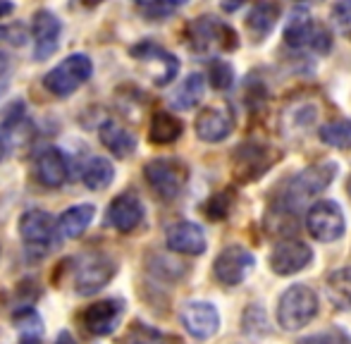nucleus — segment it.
<instances>
[{"mask_svg": "<svg viewBox=\"0 0 351 344\" xmlns=\"http://www.w3.org/2000/svg\"><path fill=\"white\" fill-rule=\"evenodd\" d=\"M204 93H206L204 75H196L194 72V75H189L180 86H177L175 96H172V106H175L177 110H191V108H196L201 103Z\"/></svg>", "mask_w": 351, "mask_h": 344, "instance_id": "25", "label": "nucleus"}, {"mask_svg": "<svg viewBox=\"0 0 351 344\" xmlns=\"http://www.w3.org/2000/svg\"><path fill=\"white\" fill-rule=\"evenodd\" d=\"M282 120H285V132H289V136H291V132H306L318 120V108L311 101H299L287 108Z\"/></svg>", "mask_w": 351, "mask_h": 344, "instance_id": "26", "label": "nucleus"}, {"mask_svg": "<svg viewBox=\"0 0 351 344\" xmlns=\"http://www.w3.org/2000/svg\"><path fill=\"white\" fill-rule=\"evenodd\" d=\"M230 206H232V199H230V194H215V196H210L208 199V204L204 206V210H206V215H208L210 220H222L227 213H230Z\"/></svg>", "mask_w": 351, "mask_h": 344, "instance_id": "34", "label": "nucleus"}, {"mask_svg": "<svg viewBox=\"0 0 351 344\" xmlns=\"http://www.w3.org/2000/svg\"><path fill=\"white\" fill-rule=\"evenodd\" d=\"M182 323L196 340H208L220 330V313L210 302H189L182 308Z\"/></svg>", "mask_w": 351, "mask_h": 344, "instance_id": "15", "label": "nucleus"}, {"mask_svg": "<svg viewBox=\"0 0 351 344\" xmlns=\"http://www.w3.org/2000/svg\"><path fill=\"white\" fill-rule=\"evenodd\" d=\"M125 344H182V340L167 335V332H160L151 325H143V323H134L130 328L125 337Z\"/></svg>", "mask_w": 351, "mask_h": 344, "instance_id": "30", "label": "nucleus"}, {"mask_svg": "<svg viewBox=\"0 0 351 344\" xmlns=\"http://www.w3.org/2000/svg\"><path fill=\"white\" fill-rule=\"evenodd\" d=\"M130 53H132V58H136L139 62L160 67V75H158V79L153 82L156 86H167L177 77V72H180V60H177L172 53H167L165 48L158 46V43H153V41L136 43V46L130 48Z\"/></svg>", "mask_w": 351, "mask_h": 344, "instance_id": "17", "label": "nucleus"}, {"mask_svg": "<svg viewBox=\"0 0 351 344\" xmlns=\"http://www.w3.org/2000/svg\"><path fill=\"white\" fill-rule=\"evenodd\" d=\"M84 184L91 191H103L115 180V168L108 158H91L84 168Z\"/></svg>", "mask_w": 351, "mask_h": 344, "instance_id": "28", "label": "nucleus"}, {"mask_svg": "<svg viewBox=\"0 0 351 344\" xmlns=\"http://www.w3.org/2000/svg\"><path fill=\"white\" fill-rule=\"evenodd\" d=\"M311 48H315L318 53H328L330 48H332V38H330V34L325 32V29H318L313 36V43H311Z\"/></svg>", "mask_w": 351, "mask_h": 344, "instance_id": "38", "label": "nucleus"}, {"mask_svg": "<svg viewBox=\"0 0 351 344\" xmlns=\"http://www.w3.org/2000/svg\"><path fill=\"white\" fill-rule=\"evenodd\" d=\"M318 313V294L306 284H291L280 297L278 323L285 330H301Z\"/></svg>", "mask_w": 351, "mask_h": 344, "instance_id": "4", "label": "nucleus"}, {"mask_svg": "<svg viewBox=\"0 0 351 344\" xmlns=\"http://www.w3.org/2000/svg\"><path fill=\"white\" fill-rule=\"evenodd\" d=\"M184 132V125L177 115L165 110H158L156 115L151 117V127H148V136H151L153 144H172L177 141Z\"/></svg>", "mask_w": 351, "mask_h": 344, "instance_id": "23", "label": "nucleus"}, {"mask_svg": "<svg viewBox=\"0 0 351 344\" xmlns=\"http://www.w3.org/2000/svg\"><path fill=\"white\" fill-rule=\"evenodd\" d=\"M186 41L189 48L201 56H213V53H230L239 46L237 32L227 22L215 17H199L186 27Z\"/></svg>", "mask_w": 351, "mask_h": 344, "instance_id": "2", "label": "nucleus"}, {"mask_svg": "<svg viewBox=\"0 0 351 344\" xmlns=\"http://www.w3.org/2000/svg\"><path fill=\"white\" fill-rule=\"evenodd\" d=\"M315 22L311 17V12L306 8H296L291 12L289 22L285 27V41L289 43L291 48H304V46H311L313 43V36H315Z\"/></svg>", "mask_w": 351, "mask_h": 344, "instance_id": "20", "label": "nucleus"}, {"mask_svg": "<svg viewBox=\"0 0 351 344\" xmlns=\"http://www.w3.org/2000/svg\"><path fill=\"white\" fill-rule=\"evenodd\" d=\"M254 265H256L254 254L246 251L244 247H227L222 249V254L213 263V273H215V280L220 284L234 287V284L244 282L249 278Z\"/></svg>", "mask_w": 351, "mask_h": 344, "instance_id": "9", "label": "nucleus"}, {"mask_svg": "<svg viewBox=\"0 0 351 344\" xmlns=\"http://www.w3.org/2000/svg\"><path fill=\"white\" fill-rule=\"evenodd\" d=\"M332 24L342 36L351 38V0H339L332 8Z\"/></svg>", "mask_w": 351, "mask_h": 344, "instance_id": "33", "label": "nucleus"}, {"mask_svg": "<svg viewBox=\"0 0 351 344\" xmlns=\"http://www.w3.org/2000/svg\"><path fill=\"white\" fill-rule=\"evenodd\" d=\"M34 175H36L38 184L46 186V189H60L70 177L67 156L58 146L41 149L36 153V160H34Z\"/></svg>", "mask_w": 351, "mask_h": 344, "instance_id": "11", "label": "nucleus"}, {"mask_svg": "<svg viewBox=\"0 0 351 344\" xmlns=\"http://www.w3.org/2000/svg\"><path fill=\"white\" fill-rule=\"evenodd\" d=\"M299 344H351V340H349L347 332L332 328V330H325V332H318V335L304 337Z\"/></svg>", "mask_w": 351, "mask_h": 344, "instance_id": "36", "label": "nucleus"}, {"mask_svg": "<svg viewBox=\"0 0 351 344\" xmlns=\"http://www.w3.org/2000/svg\"><path fill=\"white\" fill-rule=\"evenodd\" d=\"M134 3L148 19H162L170 17L180 8H184L189 0H134Z\"/></svg>", "mask_w": 351, "mask_h": 344, "instance_id": "31", "label": "nucleus"}, {"mask_svg": "<svg viewBox=\"0 0 351 344\" xmlns=\"http://www.w3.org/2000/svg\"><path fill=\"white\" fill-rule=\"evenodd\" d=\"M237 160V170H239L241 180H256V177H261L268 168V156H265V151L261 149V146H254V144H244L239 151H237L234 156Z\"/></svg>", "mask_w": 351, "mask_h": 344, "instance_id": "24", "label": "nucleus"}, {"mask_svg": "<svg viewBox=\"0 0 351 344\" xmlns=\"http://www.w3.org/2000/svg\"><path fill=\"white\" fill-rule=\"evenodd\" d=\"M335 175H337V163H318V165H313V168L301 170L299 175L291 177L285 189L280 191L278 204L282 206V210L294 215L306 201L328 189L335 182Z\"/></svg>", "mask_w": 351, "mask_h": 344, "instance_id": "1", "label": "nucleus"}, {"mask_svg": "<svg viewBox=\"0 0 351 344\" xmlns=\"http://www.w3.org/2000/svg\"><path fill=\"white\" fill-rule=\"evenodd\" d=\"M32 34H34V56H36V60H48L58 51V46H60L62 24L58 19V14H53L51 10H38L34 14Z\"/></svg>", "mask_w": 351, "mask_h": 344, "instance_id": "13", "label": "nucleus"}, {"mask_svg": "<svg viewBox=\"0 0 351 344\" xmlns=\"http://www.w3.org/2000/svg\"><path fill=\"white\" fill-rule=\"evenodd\" d=\"M167 249L177 254H189V256H199V254L206 251L208 242H206L204 230L196 223H175L165 234Z\"/></svg>", "mask_w": 351, "mask_h": 344, "instance_id": "18", "label": "nucleus"}, {"mask_svg": "<svg viewBox=\"0 0 351 344\" xmlns=\"http://www.w3.org/2000/svg\"><path fill=\"white\" fill-rule=\"evenodd\" d=\"M14 12V3L12 0H0V19L8 17V14Z\"/></svg>", "mask_w": 351, "mask_h": 344, "instance_id": "40", "label": "nucleus"}, {"mask_svg": "<svg viewBox=\"0 0 351 344\" xmlns=\"http://www.w3.org/2000/svg\"><path fill=\"white\" fill-rule=\"evenodd\" d=\"M60 223L46 210L32 208L19 218V237L34 256H48L60 247Z\"/></svg>", "mask_w": 351, "mask_h": 344, "instance_id": "3", "label": "nucleus"}, {"mask_svg": "<svg viewBox=\"0 0 351 344\" xmlns=\"http://www.w3.org/2000/svg\"><path fill=\"white\" fill-rule=\"evenodd\" d=\"M122 316H125V302L122 299H103L96 302L82 313V323L91 335L108 337L117 330Z\"/></svg>", "mask_w": 351, "mask_h": 344, "instance_id": "10", "label": "nucleus"}, {"mask_svg": "<svg viewBox=\"0 0 351 344\" xmlns=\"http://www.w3.org/2000/svg\"><path fill=\"white\" fill-rule=\"evenodd\" d=\"M0 41L10 43V46H22L27 41V34H24L22 24H10V27H0Z\"/></svg>", "mask_w": 351, "mask_h": 344, "instance_id": "37", "label": "nucleus"}, {"mask_svg": "<svg viewBox=\"0 0 351 344\" xmlns=\"http://www.w3.org/2000/svg\"><path fill=\"white\" fill-rule=\"evenodd\" d=\"M318 136L325 146H330V149L349 151L351 149V120L328 122V125L320 127Z\"/></svg>", "mask_w": 351, "mask_h": 344, "instance_id": "29", "label": "nucleus"}, {"mask_svg": "<svg viewBox=\"0 0 351 344\" xmlns=\"http://www.w3.org/2000/svg\"><path fill=\"white\" fill-rule=\"evenodd\" d=\"M325 292L337 308H351V268H337L330 273Z\"/></svg>", "mask_w": 351, "mask_h": 344, "instance_id": "27", "label": "nucleus"}, {"mask_svg": "<svg viewBox=\"0 0 351 344\" xmlns=\"http://www.w3.org/2000/svg\"><path fill=\"white\" fill-rule=\"evenodd\" d=\"M93 75V62L84 53H72L70 58L60 62L58 67H53L46 77H43V86L58 98H67L77 91L79 86H84Z\"/></svg>", "mask_w": 351, "mask_h": 344, "instance_id": "5", "label": "nucleus"}, {"mask_svg": "<svg viewBox=\"0 0 351 344\" xmlns=\"http://www.w3.org/2000/svg\"><path fill=\"white\" fill-rule=\"evenodd\" d=\"M313 260V251L308 244L299 242V239H285L278 242L270 254V268L278 275H291L304 270L306 265Z\"/></svg>", "mask_w": 351, "mask_h": 344, "instance_id": "16", "label": "nucleus"}, {"mask_svg": "<svg viewBox=\"0 0 351 344\" xmlns=\"http://www.w3.org/2000/svg\"><path fill=\"white\" fill-rule=\"evenodd\" d=\"M103 0H82V5H86V8H96V5H101Z\"/></svg>", "mask_w": 351, "mask_h": 344, "instance_id": "44", "label": "nucleus"}, {"mask_svg": "<svg viewBox=\"0 0 351 344\" xmlns=\"http://www.w3.org/2000/svg\"><path fill=\"white\" fill-rule=\"evenodd\" d=\"M56 344H74V337L70 335V332H60V337H58Z\"/></svg>", "mask_w": 351, "mask_h": 344, "instance_id": "42", "label": "nucleus"}, {"mask_svg": "<svg viewBox=\"0 0 351 344\" xmlns=\"http://www.w3.org/2000/svg\"><path fill=\"white\" fill-rule=\"evenodd\" d=\"M117 273L115 258L106 256V254H91L84 256L79 263L77 273H74V289L82 297H91V294L101 292Z\"/></svg>", "mask_w": 351, "mask_h": 344, "instance_id": "8", "label": "nucleus"}, {"mask_svg": "<svg viewBox=\"0 0 351 344\" xmlns=\"http://www.w3.org/2000/svg\"><path fill=\"white\" fill-rule=\"evenodd\" d=\"M93 218H96V208H93L91 204H79V206L67 208L65 213L60 215V220H58V223H60L62 237L79 239L88 230V225L93 223Z\"/></svg>", "mask_w": 351, "mask_h": 344, "instance_id": "21", "label": "nucleus"}, {"mask_svg": "<svg viewBox=\"0 0 351 344\" xmlns=\"http://www.w3.org/2000/svg\"><path fill=\"white\" fill-rule=\"evenodd\" d=\"M98 136H101V144L117 158H127V156H132L136 151V136L117 120L103 122L101 130H98Z\"/></svg>", "mask_w": 351, "mask_h": 344, "instance_id": "19", "label": "nucleus"}, {"mask_svg": "<svg viewBox=\"0 0 351 344\" xmlns=\"http://www.w3.org/2000/svg\"><path fill=\"white\" fill-rule=\"evenodd\" d=\"M19 344H41V335H34V332H24L19 337Z\"/></svg>", "mask_w": 351, "mask_h": 344, "instance_id": "41", "label": "nucleus"}, {"mask_svg": "<svg viewBox=\"0 0 351 344\" xmlns=\"http://www.w3.org/2000/svg\"><path fill=\"white\" fill-rule=\"evenodd\" d=\"M12 323L17 328H24V330H29V332H34V328L41 332V318H38V313L34 311L32 306L17 308V311H14V316H12Z\"/></svg>", "mask_w": 351, "mask_h": 344, "instance_id": "35", "label": "nucleus"}, {"mask_svg": "<svg viewBox=\"0 0 351 344\" xmlns=\"http://www.w3.org/2000/svg\"><path fill=\"white\" fill-rule=\"evenodd\" d=\"M278 19H280V5L273 3V0H261V3L254 5V10L246 17V27H249V32L256 38H265L273 32Z\"/></svg>", "mask_w": 351, "mask_h": 344, "instance_id": "22", "label": "nucleus"}, {"mask_svg": "<svg viewBox=\"0 0 351 344\" xmlns=\"http://www.w3.org/2000/svg\"><path fill=\"white\" fill-rule=\"evenodd\" d=\"M5 156H8V141H5L3 134H0V163L5 160Z\"/></svg>", "mask_w": 351, "mask_h": 344, "instance_id": "43", "label": "nucleus"}, {"mask_svg": "<svg viewBox=\"0 0 351 344\" xmlns=\"http://www.w3.org/2000/svg\"><path fill=\"white\" fill-rule=\"evenodd\" d=\"M106 223L115 228L117 232H134L143 223V204L136 194L125 191V194L115 196L108 206Z\"/></svg>", "mask_w": 351, "mask_h": 344, "instance_id": "14", "label": "nucleus"}, {"mask_svg": "<svg viewBox=\"0 0 351 344\" xmlns=\"http://www.w3.org/2000/svg\"><path fill=\"white\" fill-rule=\"evenodd\" d=\"M306 230L315 242L332 244L342 239L347 223H344V213L339 204L335 201H318L308 208L306 213Z\"/></svg>", "mask_w": 351, "mask_h": 344, "instance_id": "7", "label": "nucleus"}, {"mask_svg": "<svg viewBox=\"0 0 351 344\" xmlns=\"http://www.w3.org/2000/svg\"><path fill=\"white\" fill-rule=\"evenodd\" d=\"M210 84L213 88H217V91H225V88H230L234 84V70H232L230 62H225V60L210 62Z\"/></svg>", "mask_w": 351, "mask_h": 344, "instance_id": "32", "label": "nucleus"}, {"mask_svg": "<svg viewBox=\"0 0 351 344\" xmlns=\"http://www.w3.org/2000/svg\"><path fill=\"white\" fill-rule=\"evenodd\" d=\"M244 3L246 0H222V10H225V12H234V10H239Z\"/></svg>", "mask_w": 351, "mask_h": 344, "instance_id": "39", "label": "nucleus"}, {"mask_svg": "<svg viewBox=\"0 0 351 344\" xmlns=\"http://www.w3.org/2000/svg\"><path fill=\"white\" fill-rule=\"evenodd\" d=\"M143 177L162 201H172L184 191L186 182H189V170L177 158H156L146 163Z\"/></svg>", "mask_w": 351, "mask_h": 344, "instance_id": "6", "label": "nucleus"}, {"mask_svg": "<svg viewBox=\"0 0 351 344\" xmlns=\"http://www.w3.org/2000/svg\"><path fill=\"white\" fill-rule=\"evenodd\" d=\"M196 136L206 144H220L234 130V115L225 106H210L199 112L194 122Z\"/></svg>", "mask_w": 351, "mask_h": 344, "instance_id": "12", "label": "nucleus"}]
</instances>
